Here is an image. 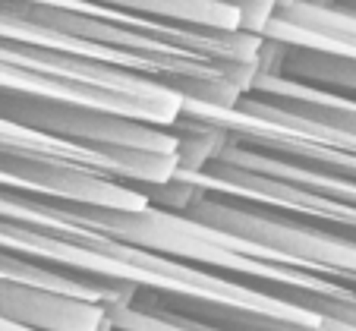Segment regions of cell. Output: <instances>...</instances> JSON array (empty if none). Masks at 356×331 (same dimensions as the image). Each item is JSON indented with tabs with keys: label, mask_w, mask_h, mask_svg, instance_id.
I'll return each mask as SVG.
<instances>
[{
	"label": "cell",
	"mask_w": 356,
	"mask_h": 331,
	"mask_svg": "<svg viewBox=\"0 0 356 331\" xmlns=\"http://www.w3.org/2000/svg\"><path fill=\"white\" fill-rule=\"evenodd\" d=\"M0 92L108 111L158 129H170L183 114V95L164 82L10 41H0Z\"/></svg>",
	"instance_id": "obj_1"
},
{
	"label": "cell",
	"mask_w": 356,
	"mask_h": 331,
	"mask_svg": "<svg viewBox=\"0 0 356 331\" xmlns=\"http://www.w3.org/2000/svg\"><path fill=\"white\" fill-rule=\"evenodd\" d=\"M180 120L218 129L230 142L262 152V155L356 183V136L296 117L290 111L262 102V98H252V95H243L234 108H209L199 102H183Z\"/></svg>",
	"instance_id": "obj_2"
},
{
	"label": "cell",
	"mask_w": 356,
	"mask_h": 331,
	"mask_svg": "<svg viewBox=\"0 0 356 331\" xmlns=\"http://www.w3.org/2000/svg\"><path fill=\"white\" fill-rule=\"evenodd\" d=\"M145 196L158 209H174L183 196L224 199V202H236L246 205V209L290 218V221H300L306 227L325 230L331 236L356 243V205L318 196V193L271 180V177L246 174V170H230L218 168V164H205V168L195 170H177L174 180L164 183V186L145 189Z\"/></svg>",
	"instance_id": "obj_3"
},
{
	"label": "cell",
	"mask_w": 356,
	"mask_h": 331,
	"mask_svg": "<svg viewBox=\"0 0 356 331\" xmlns=\"http://www.w3.org/2000/svg\"><path fill=\"white\" fill-rule=\"evenodd\" d=\"M168 211L186 215L199 224H209L215 230L265 246V250L277 252L284 262H290L293 268L356 287V243H350V240L306 227V224L290 221V218L268 215V211L246 209V205L224 202V199L211 196H183Z\"/></svg>",
	"instance_id": "obj_4"
},
{
	"label": "cell",
	"mask_w": 356,
	"mask_h": 331,
	"mask_svg": "<svg viewBox=\"0 0 356 331\" xmlns=\"http://www.w3.org/2000/svg\"><path fill=\"white\" fill-rule=\"evenodd\" d=\"M259 35L277 47H306L356 60V3L277 0Z\"/></svg>",
	"instance_id": "obj_5"
},
{
	"label": "cell",
	"mask_w": 356,
	"mask_h": 331,
	"mask_svg": "<svg viewBox=\"0 0 356 331\" xmlns=\"http://www.w3.org/2000/svg\"><path fill=\"white\" fill-rule=\"evenodd\" d=\"M0 318L29 331H114L108 306L13 277H0Z\"/></svg>",
	"instance_id": "obj_6"
},
{
	"label": "cell",
	"mask_w": 356,
	"mask_h": 331,
	"mask_svg": "<svg viewBox=\"0 0 356 331\" xmlns=\"http://www.w3.org/2000/svg\"><path fill=\"white\" fill-rule=\"evenodd\" d=\"M86 3L195 29L259 35L277 0H86Z\"/></svg>",
	"instance_id": "obj_7"
},
{
	"label": "cell",
	"mask_w": 356,
	"mask_h": 331,
	"mask_svg": "<svg viewBox=\"0 0 356 331\" xmlns=\"http://www.w3.org/2000/svg\"><path fill=\"white\" fill-rule=\"evenodd\" d=\"M252 98H262V102L284 108L296 117H306V120L325 123V127H334L341 133L356 136V98L347 95L328 92V88L309 86V82H296L287 76L275 73V70H262L259 79L249 88Z\"/></svg>",
	"instance_id": "obj_8"
},
{
	"label": "cell",
	"mask_w": 356,
	"mask_h": 331,
	"mask_svg": "<svg viewBox=\"0 0 356 331\" xmlns=\"http://www.w3.org/2000/svg\"><path fill=\"white\" fill-rule=\"evenodd\" d=\"M0 331H29V328H19V325H13V322H3V318H0Z\"/></svg>",
	"instance_id": "obj_9"
}]
</instances>
